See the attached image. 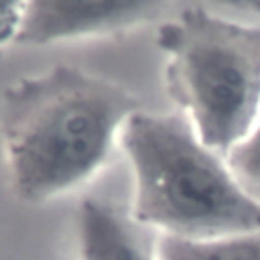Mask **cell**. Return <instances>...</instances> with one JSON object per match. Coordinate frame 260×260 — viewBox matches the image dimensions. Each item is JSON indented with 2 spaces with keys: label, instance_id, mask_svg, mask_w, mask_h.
Segmentation results:
<instances>
[{
  "label": "cell",
  "instance_id": "obj_6",
  "mask_svg": "<svg viewBox=\"0 0 260 260\" xmlns=\"http://www.w3.org/2000/svg\"><path fill=\"white\" fill-rule=\"evenodd\" d=\"M156 260H260V232L213 240L162 234L156 240Z\"/></svg>",
  "mask_w": 260,
  "mask_h": 260
},
{
  "label": "cell",
  "instance_id": "obj_1",
  "mask_svg": "<svg viewBox=\"0 0 260 260\" xmlns=\"http://www.w3.org/2000/svg\"><path fill=\"white\" fill-rule=\"evenodd\" d=\"M136 112L126 89L71 67L10 85L0 132L14 193L39 203L87 181Z\"/></svg>",
  "mask_w": 260,
  "mask_h": 260
},
{
  "label": "cell",
  "instance_id": "obj_8",
  "mask_svg": "<svg viewBox=\"0 0 260 260\" xmlns=\"http://www.w3.org/2000/svg\"><path fill=\"white\" fill-rule=\"evenodd\" d=\"M22 14V2H0V47L14 41Z\"/></svg>",
  "mask_w": 260,
  "mask_h": 260
},
{
  "label": "cell",
  "instance_id": "obj_3",
  "mask_svg": "<svg viewBox=\"0 0 260 260\" xmlns=\"http://www.w3.org/2000/svg\"><path fill=\"white\" fill-rule=\"evenodd\" d=\"M167 89L199 138L225 156L260 118V26L191 6L158 28Z\"/></svg>",
  "mask_w": 260,
  "mask_h": 260
},
{
  "label": "cell",
  "instance_id": "obj_2",
  "mask_svg": "<svg viewBox=\"0 0 260 260\" xmlns=\"http://www.w3.org/2000/svg\"><path fill=\"white\" fill-rule=\"evenodd\" d=\"M120 136L134 171L138 223L187 240L260 232V205L189 118L136 112Z\"/></svg>",
  "mask_w": 260,
  "mask_h": 260
},
{
  "label": "cell",
  "instance_id": "obj_4",
  "mask_svg": "<svg viewBox=\"0 0 260 260\" xmlns=\"http://www.w3.org/2000/svg\"><path fill=\"white\" fill-rule=\"evenodd\" d=\"M158 6V2H22L14 43L47 45L63 39L118 32L152 18Z\"/></svg>",
  "mask_w": 260,
  "mask_h": 260
},
{
  "label": "cell",
  "instance_id": "obj_7",
  "mask_svg": "<svg viewBox=\"0 0 260 260\" xmlns=\"http://www.w3.org/2000/svg\"><path fill=\"white\" fill-rule=\"evenodd\" d=\"M225 162L240 187L260 205V118L250 134L225 154Z\"/></svg>",
  "mask_w": 260,
  "mask_h": 260
},
{
  "label": "cell",
  "instance_id": "obj_5",
  "mask_svg": "<svg viewBox=\"0 0 260 260\" xmlns=\"http://www.w3.org/2000/svg\"><path fill=\"white\" fill-rule=\"evenodd\" d=\"M81 260H156L150 230L110 203L87 199L79 207Z\"/></svg>",
  "mask_w": 260,
  "mask_h": 260
}]
</instances>
